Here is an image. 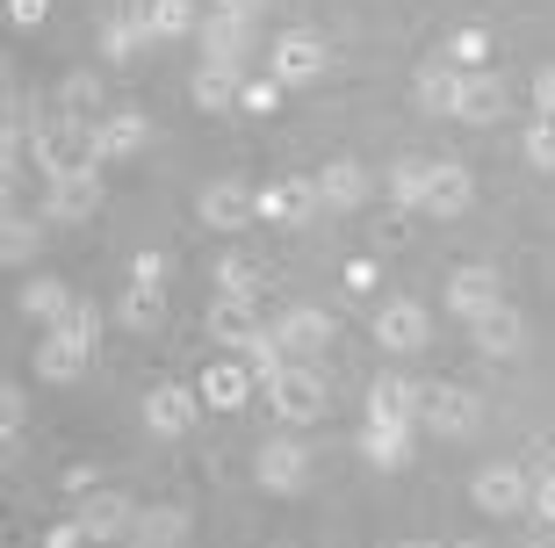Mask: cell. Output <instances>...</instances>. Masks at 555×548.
Segmentation results:
<instances>
[{"label":"cell","instance_id":"cell-1","mask_svg":"<svg viewBox=\"0 0 555 548\" xmlns=\"http://www.w3.org/2000/svg\"><path fill=\"white\" fill-rule=\"evenodd\" d=\"M87 354H94V310H73L65 326L43 332L37 375H43V383H80V375H87Z\"/></svg>","mask_w":555,"mask_h":548},{"label":"cell","instance_id":"cell-2","mask_svg":"<svg viewBox=\"0 0 555 548\" xmlns=\"http://www.w3.org/2000/svg\"><path fill=\"white\" fill-rule=\"evenodd\" d=\"M268 405L282 411L288 426H310V419H325V411H332V383L310 361H288L282 375L268 383Z\"/></svg>","mask_w":555,"mask_h":548},{"label":"cell","instance_id":"cell-3","mask_svg":"<svg viewBox=\"0 0 555 548\" xmlns=\"http://www.w3.org/2000/svg\"><path fill=\"white\" fill-rule=\"evenodd\" d=\"M37 160H43L51 181H59V174H94V166H102V144H94V130H87L80 116H73V123L37 130Z\"/></svg>","mask_w":555,"mask_h":548},{"label":"cell","instance_id":"cell-4","mask_svg":"<svg viewBox=\"0 0 555 548\" xmlns=\"http://www.w3.org/2000/svg\"><path fill=\"white\" fill-rule=\"evenodd\" d=\"M268 73L282 87H310L318 73H325V37L318 29H288V37L268 43Z\"/></svg>","mask_w":555,"mask_h":548},{"label":"cell","instance_id":"cell-5","mask_svg":"<svg viewBox=\"0 0 555 548\" xmlns=\"http://www.w3.org/2000/svg\"><path fill=\"white\" fill-rule=\"evenodd\" d=\"M253 484L274 490V498H296V490L310 484V447H296V441H268L260 455H253Z\"/></svg>","mask_w":555,"mask_h":548},{"label":"cell","instance_id":"cell-6","mask_svg":"<svg viewBox=\"0 0 555 548\" xmlns=\"http://www.w3.org/2000/svg\"><path fill=\"white\" fill-rule=\"evenodd\" d=\"M433 340V310L418 296H397V304L375 310V346H390V354H418Z\"/></svg>","mask_w":555,"mask_h":548},{"label":"cell","instance_id":"cell-7","mask_svg":"<svg viewBox=\"0 0 555 548\" xmlns=\"http://www.w3.org/2000/svg\"><path fill=\"white\" fill-rule=\"evenodd\" d=\"M433 433H448V441H462V433H476L483 426V397L476 390H462V383H440V390H426V411H418Z\"/></svg>","mask_w":555,"mask_h":548},{"label":"cell","instance_id":"cell-8","mask_svg":"<svg viewBox=\"0 0 555 548\" xmlns=\"http://www.w3.org/2000/svg\"><path fill=\"white\" fill-rule=\"evenodd\" d=\"M73 520L87 527V541H130V527H138V506H130L124 490H87L80 506H73Z\"/></svg>","mask_w":555,"mask_h":548},{"label":"cell","instance_id":"cell-9","mask_svg":"<svg viewBox=\"0 0 555 548\" xmlns=\"http://www.w3.org/2000/svg\"><path fill=\"white\" fill-rule=\"evenodd\" d=\"M469 498L483 512H527L534 506V484H527V469H513V462H491V469H476V484H469Z\"/></svg>","mask_w":555,"mask_h":548},{"label":"cell","instance_id":"cell-10","mask_svg":"<svg viewBox=\"0 0 555 548\" xmlns=\"http://www.w3.org/2000/svg\"><path fill=\"white\" fill-rule=\"evenodd\" d=\"M195 405H203V390L159 383V390H144V426L159 433V441H181V433L195 426Z\"/></svg>","mask_w":555,"mask_h":548},{"label":"cell","instance_id":"cell-11","mask_svg":"<svg viewBox=\"0 0 555 548\" xmlns=\"http://www.w3.org/2000/svg\"><path fill=\"white\" fill-rule=\"evenodd\" d=\"M195 217H203L209 231H238V224L260 217V195H253V188H238V181H209L203 203H195Z\"/></svg>","mask_w":555,"mask_h":548},{"label":"cell","instance_id":"cell-12","mask_svg":"<svg viewBox=\"0 0 555 548\" xmlns=\"http://www.w3.org/2000/svg\"><path fill=\"white\" fill-rule=\"evenodd\" d=\"M469 203H476L469 166L433 160V174H426V217H469Z\"/></svg>","mask_w":555,"mask_h":548},{"label":"cell","instance_id":"cell-13","mask_svg":"<svg viewBox=\"0 0 555 548\" xmlns=\"http://www.w3.org/2000/svg\"><path fill=\"white\" fill-rule=\"evenodd\" d=\"M94 209H102V174H59L51 195H43V217L59 224H87Z\"/></svg>","mask_w":555,"mask_h":548},{"label":"cell","instance_id":"cell-14","mask_svg":"<svg viewBox=\"0 0 555 548\" xmlns=\"http://www.w3.org/2000/svg\"><path fill=\"white\" fill-rule=\"evenodd\" d=\"M418 411H426V390L404 383V375H375L369 383V419L383 426H418Z\"/></svg>","mask_w":555,"mask_h":548},{"label":"cell","instance_id":"cell-15","mask_svg":"<svg viewBox=\"0 0 555 548\" xmlns=\"http://www.w3.org/2000/svg\"><path fill=\"white\" fill-rule=\"evenodd\" d=\"M274 340H282L288 361H310V354H325V346H332V318H325V310H310V304H296L282 326H274Z\"/></svg>","mask_w":555,"mask_h":548},{"label":"cell","instance_id":"cell-16","mask_svg":"<svg viewBox=\"0 0 555 548\" xmlns=\"http://www.w3.org/2000/svg\"><path fill=\"white\" fill-rule=\"evenodd\" d=\"M260 332H268V326L253 318L246 296H217V304H209V340H217V346H238V354H246Z\"/></svg>","mask_w":555,"mask_h":548},{"label":"cell","instance_id":"cell-17","mask_svg":"<svg viewBox=\"0 0 555 548\" xmlns=\"http://www.w3.org/2000/svg\"><path fill=\"white\" fill-rule=\"evenodd\" d=\"M491 304H498V267H454V275H448V310L483 318Z\"/></svg>","mask_w":555,"mask_h":548},{"label":"cell","instance_id":"cell-18","mask_svg":"<svg viewBox=\"0 0 555 548\" xmlns=\"http://www.w3.org/2000/svg\"><path fill=\"white\" fill-rule=\"evenodd\" d=\"M144 138H152L144 109H108V116L94 123V144H102V160H130V152H138Z\"/></svg>","mask_w":555,"mask_h":548},{"label":"cell","instance_id":"cell-19","mask_svg":"<svg viewBox=\"0 0 555 548\" xmlns=\"http://www.w3.org/2000/svg\"><path fill=\"white\" fill-rule=\"evenodd\" d=\"M195 37H203V65H238V51H246V37H253V22L217 15V8H209Z\"/></svg>","mask_w":555,"mask_h":548},{"label":"cell","instance_id":"cell-20","mask_svg":"<svg viewBox=\"0 0 555 548\" xmlns=\"http://www.w3.org/2000/svg\"><path fill=\"white\" fill-rule=\"evenodd\" d=\"M469 332H476V346H483V354H498V361H505V354H519V340H527V318H519L513 304H491L483 318H469Z\"/></svg>","mask_w":555,"mask_h":548},{"label":"cell","instance_id":"cell-21","mask_svg":"<svg viewBox=\"0 0 555 548\" xmlns=\"http://www.w3.org/2000/svg\"><path fill=\"white\" fill-rule=\"evenodd\" d=\"M203 405L209 411H246V397H253V368H238V361H217V368H203Z\"/></svg>","mask_w":555,"mask_h":548},{"label":"cell","instance_id":"cell-22","mask_svg":"<svg viewBox=\"0 0 555 548\" xmlns=\"http://www.w3.org/2000/svg\"><path fill=\"white\" fill-rule=\"evenodd\" d=\"M310 209H318V181H274V188H260V217L268 224H304Z\"/></svg>","mask_w":555,"mask_h":548},{"label":"cell","instance_id":"cell-23","mask_svg":"<svg viewBox=\"0 0 555 548\" xmlns=\"http://www.w3.org/2000/svg\"><path fill=\"white\" fill-rule=\"evenodd\" d=\"M412 94H418L426 116H454V102H462V65H418Z\"/></svg>","mask_w":555,"mask_h":548},{"label":"cell","instance_id":"cell-24","mask_svg":"<svg viewBox=\"0 0 555 548\" xmlns=\"http://www.w3.org/2000/svg\"><path fill=\"white\" fill-rule=\"evenodd\" d=\"M318 203L325 209H361L369 203V174H361L353 160H332L325 174H318Z\"/></svg>","mask_w":555,"mask_h":548},{"label":"cell","instance_id":"cell-25","mask_svg":"<svg viewBox=\"0 0 555 548\" xmlns=\"http://www.w3.org/2000/svg\"><path fill=\"white\" fill-rule=\"evenodd\" d=\"M361 455H369V469H404L412 462V426H383V419H369V426H361Z\"/></svg>","mask_w":555,"mask_h":548},{"label":"cell","instance_id":"cell-26","mask_svg":"<svg viewBox=\"0 0 555 548\" xmlns=\"http://www.w3.org/2000/svg\"><path fill=\"white\" fill-rule=\"evenodd\" d=\"M181 534H188L181 506H138V527H130L138 548H181Z\"/></svg>","mask_w":555,"mask_h":548},{"label":"cell","instance_id":"cell-27","mask_svg":"<svg viewBox=\"0 0 555 548\" xmlns=\"http://www.w3.org/2000/svg\"><path fill=\"white\" fill-rule=\"evenodd\" d=\"M188 94H195V109H238L246 80H238V65H203V73L188 80Z\"/></svg>","mask_w":555,"mask_h":548},{"label":"cell","instance_id":"cell-28","mask_svg":"<svg viewBox=\"0 0 555 548\" xmlns=\"http://www.w3.org/2000/svg\"><path fill=\"white\" fill-rule=\"evenodd\" d=\"M498 109H505V87H498L491 73H462V102H454V116L462 123H491Z\"/></svg>","mask_w":555,"mask_h":548},{"label":"cell","instance_id":"cell-29","mask_svg":"<svg viewBox=\"0 0 555 548\" xmlns=\"http://www.w3.org/2000/svg\"><path fill=\"white\" fill-rule=\"evenodd\" d=\"M144 43H159L144 15H108V22H102V51H108V59H138Z\"/></svg>","mask_w":555,"mask_h":548},{"label":"cell","instance_id":"cell-30","mask_svg":"<svg viewBox=\"0 0 555 548\" xmlns=\"http://www.w3.org/2000/svg\"><path fill=\"white\" fill-rule=\"evenodd\" d=\"M260 282H268V275H260V260H246V253H224V260H217V296H260Z\"/></svg>","mask_w":555,"mask_h":548},{"label":"cell","instance_id":"cell-31","mask_svg":"<svg viewBox=\"0 0 555 548\" xmlns=\"http://www.w3.org/2000/svg\"><path fill=\"white\" fill-rule=\"evenodd\" d=\"M22 310L43 318V326H65V318H73V296H65V282H29L22 289Z\"/></svg>","mask_w":555,"mask_h":548},{"label":"cell","instance_id":"cell-32","mask_svg":"<svg viewBox=\"0 0 555 548\" xmlns=\"http://www.w3.org/2000/svg\"><path fill=\"white\" fill-rule=\"evenodd\" d=\"M144 22H152V37H195V29H203L188 0H152V8H144Z\"/></svg>","mask_w":555,"mask_h":548},{"label":"cell","instance_id":"cell-33","mask_svg":"<svg viewBox=\"0 0 555 548\" xmlns=\"http://www.w3.org/2000/svg\"><path fill=\"white\" fill-rule=\"evenodd\" d=\"M166 318V289H124V326L130 332H159Z\"/></svg>","mask_w":555,"mask_h":548},{"label":"cell","instance_id":"cell-34","mask_svg":"<svg viewBox=\"0 0 555 548\" xmlns=\"http://www.w3.org/2000/svg\"><path fill=\"white\" fill-rule=\"evenodd\" d=\"M426 174H433L426 160H397V166H390V195H397L404 209H426Z\"/></svg>","mask_w":555,"mask_h":548},{"label":"cell","instance_id":"cell-35","mask_svg":"<svg viewBox=\"0 0 555 548\" xmlns=\"http://www.w3.org/2000/svg\"><path fill=\"white\" fill-rule=\"evenodd\" d=\"M43 245V224H29V217H8V231H0V260L8 267H22L29 253Z\"/></svg>","mask_w":555,"mask_h":548},{"label":"cell","instance_id":"cell-36","mask_svg":"<svg viewBox=\"0 0 555 548\" xmlns=\"http://www.w3.org/2000/svg\"><path fill=\"white\" fill-rule=\"evenodd\" d=\"M483 59H491V29H454V43H448V65L476 73Z\"/></svg>","mask_w":555,"mask_h":548},{"label":"cell","instance_id":"cell-37","mask_svg":"<svg viewBox=\"0 0 555 548\" xmlns=\"http://www.w3.org/2000/svg\"><path fill=\"white\" fill-rule=\"evenodd\" d=\"M527 160H534L541 174L555 166V116H534V123H527Z\"/></svg>","mask_w":555,"mask_h":548},{"label":"cell","instance_id":"cell-38","mask_svg":"<svg viewBox=\"0 0 555 548\" xmlns=\"http://www.w3.org/2000/svg\"><path fill=\"white\" fill-rule=\"evenodd\" d=\"M238 109H253V116H274V109H282V80H246V94H238Z\"/></svg>","mask_w":555,"mask_h":548},{"label":"cell","instance_id":"cell-39","mask_svg":"<svg viewBox=\"0 0 555 548\" xmlns=\"http://www.w3.org/2000/svg\"><path fill=\"white\" fill-rule=\"evenodd\" d=\"M59 94H65V109H73V116H87V109L102 102V80H94V73H73V80H65Z\"/></svg>","mask_w":555,"mask_h":548},{"label":"cell","instance_id":"cell-40","mask_svg":"<svg viewBox=\"0 0 555 548\" xmlns=\"http://www.w3.org/2000/svg\"><path fill=\"white\" fill-rule=\"evenodd\" d=\"M130 289H166V253H138L130 260Z\"/></svg>","mask_w":555,"mask_h":548},{"label":"cell","instance_id":"cell-41","mask_svg":"<svg viewBox=\"0 0 555 548\" xmlns=\"http://www.w3.org/2000/svg\"><path fill=\"white\" fill-rule=\"evenodd\" d=\"M339 282H347L353 296H369V289L383 282V267H375V260H347V267H339Z\"/></svg>","mask_w":555,"mask_h":548},{"label":"cell","instance_id":"cell-42","mask_svg":"<svg viewBox=\"0 0 555 548\" xmlns=\"http://www.w3.org/2000/svg\"><path fill=\"white\" fill-rule=\"evenodd\" d=\"M43 15H51V0H8V22H15V29H37Z\"/></svg>","mask_w":555,"mask_h":548},{"label":"cell","instance_id":"cell-43","mask_svg":"<svg viewBox=\"0 0 555 548\" xmlns=\"http://www.w3.org/2000/svg\"><path fill=\"white\" fill-rule=\"evenodd\" d=\"M22 411H29V405H22V390L8 383V390H0V426H8V441L22 433Z\"/></svg>","mask_w":555,"mask_h":548},{"label":"cell","instance_id":"cell-44","mask_svg":"<svg viewBox=\"0 0 555 548\" xmlns=\"http://www.w3.org/2000/svg\"><path fill=\"white\" fill-rule=\"evenodd\" d=\"M534 116H555V65L534 80Z\"/></svg>","mask_w":555,"mask_h":548},{"label":"cell","instance_id":"cell-45","mask_svg":"<svg viewBox=\"0 0 555 548\" xmlns=\"http://www.w3.org/2000/svg\"><path fill=\"white\" fill-rule=\"evenodd\" d=\"M534 512H541V520H548V527H555V469H548V476H541V484H534Z\"/></svg>","mask_w":555,"mask_h":548},{"label":"cell","instance_id":"cell-46","mask_svg":"<svg viewBox=\"0 0 555 548\" xmlns=\"http://www.w3.org/2000/svg\"><path fill=\"white\" fill-rule=\"evenodd\" d=\"M209 8H217V15H238V22H253L260 8H268V0H209Z\"/></svg>","mask_w":555,"mask_h":548},{"label":"cell","instance_id":"cell-47","mask_svg":"<svg viewBox=\"0 0 555 548\" xmlns=\"http://www.w3.org/2000/svg\"><path fill=\"white\" fill-rule=\"evenodd\" d=\"M87 541V527H80V520H65V527H51V541H43V548H80Z\"/></svg>","mask_w":555,"mask_h":548},{"label":"cell","instance_id":"cell-48","mask_svg":"<svg viewBox=\"0 0 555 548\" xmlns=\"http://www.w3.org/2000/svg\"><path fill=\"white\" fill-rule=\"evenodd\" d=\"M448 548H469V541H448Z\"/></svg>","mask_w":555,"mask_h":548},{"label":"cell","instance_id":"cell-49","mask_svg":"<svg viewBox=\"0 0 555 548\" xmlns=\"http://www.w3.org/2000/svg\"><path fill=\"white\" fill-rule=\"evenodd\" d=\"M404 548H426V541H404Z\"/></svg>","mask_w":555,"mask_h":548}]
</instances>
